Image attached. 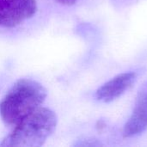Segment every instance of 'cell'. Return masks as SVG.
I'll use <instances>...</instances> for the list:
<instances>
[{"mask_svg":"<svg viewBox=\"0 0 147 147\" xmlns=\"http://www.w3.org/2000/svg\"><path fill=\"white\" fill-rule=\"evenodd\" d=\"M137 79V74L134 71L121 73L104 84H102L96 92V97L102 102H111L122 96Z\"/></svg>","mask_w":147,"mask_h":147,"instance_id":"4","label":"cell"},{"mask_svg":"<svg viewBox=\"0 0 147 147\" xmlns=\"http://www.w3.org/2000/svg\"><path fill=\"white\" fill-rule=\"evenodd\" d=\"M36 10L35 0H0V26L16 27L31 18Z\"/></svg>","mask_w":147,"mask_h":147,"instance_id":"3","label":"cell"},{"mask_svg":"<svg viewBox=\"0 0 147 147\" xmlns=\"http://www.w3.org/2000/svg\"><path fill=\"white\" fill-rule=\"evenodd\" d=\"M60 4L62 5H66V6H70V5H73L78 0H57Z\"/></svg>","mask_w":147,"mask_h":147,"instance_id":"7","label":"cell"},{"mask_svg":"<svg viewBox=\"0 0 147 147\" xmlns=\"http://www.w3.org/2000/svg\"><path fill=\"white\" fill-rule=\"evenodd\" d=\"M77 146H102V144L100 142H98L97 140L87 139V140H81L80 143L77 144Z\"/></svg>","mask_w":147,"mask_h":147,"instance_id":"6","label":"cell"},{"mask_svg":"<svg viewBox=\"0 0 147 147\" xmlns=\"http://www.w3.org/2000/svg\"><path fill=\"white\" fill-rule=\"evenodd\" d=\"M147 130V82L140 90L134 111L126 122L123 135L126 138L138 136Z\"/></svg>","mask_w":147,"mask_h":147,"instance_id":"5","label":"cell"},{"mask_svg":"<svg viewBox=\"0 0 147 147\" xmlns=\"http://www.w3.org/2000/svg\"><path fill=\"white\" fill-rule=\"evenodd\" d=\"M56 114L47 108H38L22 120L1 146L39 147L52 135L57 126Z\"/></svg>","mask_w":147,"mask_h":147,"instance_id":"2","label":"cell"},{"mask_svg":"<svg viewBox=\"0 0 147 147\" xmlns=\"http://www.w3.org/2000/svg\"><path fill=\"white\" fill-rule=\"evenodd\" d=\"M47 90L30 78L17 80L0 102V115L7 125H17L36 110L47 97Z\"/></svg>","mask_w":147,"mask_h":147,"instance_id":"1","label":"cell"}]
</instances>
